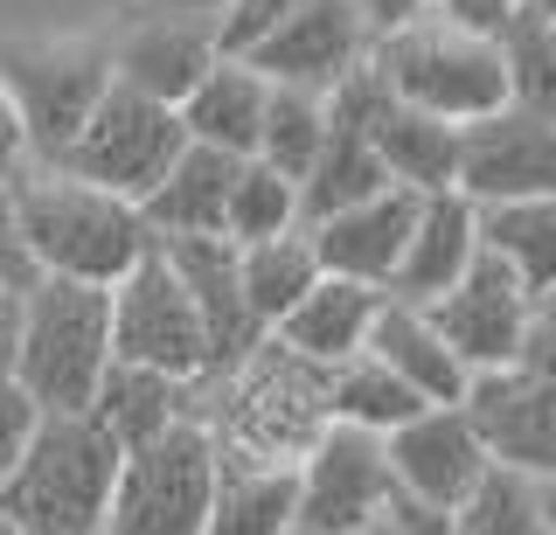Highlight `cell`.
Listing matches in <instances>:
<instances>
[{"mask_svg":"<svg viewBox=\"0 0 556 535\" xmlns=\"http://www.w3.org/2000/svg\"><path fill=\"white\" fill-rule=\"evenodd\" d=\"M195 418L208 424V445L257 466H300L306 445L327 424V369L292 355L278 334H257L223 375H202Z\"/></svg>","mask_w":556,"mask_h":535,"instance_id":"cell-1","label":"cell"},{"mask_svg":"<svg viewBox=\"0 0 556 535\" xmlns=\"http://www.w3.org/2000/svg\"><path fill=\"white\" fill-rule=\"evenodd\" d=\"M8 209H14V237L28 251V271H49V279L112 285L153 251L139 202L91 188L49 161H28L8 175Z\"/></svg>","mask_w":556,"mask_h":535,"instance_id":"cell-2","label":"cell"},{"mask_svg":"<svg viewBox=\"0 0 556 535\" xmlns=\"http://www.w3.org/2000/svg\"><path fill=\"white\" fill-rule=\"evenodd\" d=\"M118 445L84 410H42L22 459L0 473V514L28 535H98Z\"/></svg>","mask_w":556,"mask_h":535,"instance_id":"cell-3","label":"cell"},{"mask_svg":"<svg viewBox=\"0 0 556 535\" xmlns=\"http://www.w3.org/2000/svg\"><path fill=\"white\" fill-rule=\"evenodd\" d=\"M112 361V285L49 279L22 285V334H14V383L35 410H84Z\"/></svg>","mask_w":556,"mask_h":535,"instance_id":"cell-4","label":"cell"},{"mask_svg":"<svg viewBox=\"0 0 556 535\" xmlns=\"http://www.w3.org/2000/svg\"><path fill=\"white\" fill-rule=\"evenodd\" d=\"M376 77L390 84L396 105H417L445 126H466V118L508 105V71H501V49L480 28H459L445 14H410V22L382 28L369 42Z\"/></svg>","mask_w":556,"mask_h":535,"instance_id":"cell-5","label":"cell"},{"mask_svg":"<svg viewBox=\"0 0 556 535\" xmlns=\"http://www.w3.org/2000/svg\"><path fill=\"white\" fill-rule=\"evenodd\" d=\"M216 494V445L202 418H174L167 431L118 453L98 535H202Z\"/></svg>","mask_w":556,"mask_h":535,"instance_id":"cell-6","label":"cell"},{"mask_svg":"<svg viewBox=\"0 0 556 535\" xmlns=\"http://www.w3.org/2000/svg\"><path fill=\"white\" fill-rule=\"evenodd\" d=\"M104 84H112L104 42H0V91L14 105L28 161H63V147L77 140Z\"/></svg>","mask_w":556,"mask_h":535,"instance_id":"cell-7","label":"cell"},{"mask_svg":"<svg viewBox=\"0 0 556 535\" xmlns=\"http://www.w3.org/2000/svg\"><path fill=\"white\" fill-rule=\"evenodd\" d=\"M181 147H188V126H181L174 105H161V98H147V91H126V84H104L91 118L77 126V140H70L63 161H49V167L139 202L167 175V161Z\"/></svg>","mask_w":556,"mask_h":535,"instance_id":"cell-8","label":"cell"},{"mask_svg":"<svg viewBox=\"0 0 556 535\" xmlns=\"http://www.w3.org/2000/svg\"><path fill=\"white\" fill-rule=\"evenodd\" d=\"M390 494H396V480H390V459H382L376 431L327 424L306 445V459L292 466V528H306V535L376 528Z\"/></svg>","mask_w":556,"mask_h":535,"instance_id":"cell-9","label":"cell"},{"mask_svg":"<svg viewBox=\"0 0 556 535\" xmlns=\"http://www.w3.org/2000/svg\"><path fill=\"white\" fill-rule=\"evenodd\" d=\"M112 361H139V369L167 375H208V341L195 320V300L174 279V265L153 244L126 279H112Z\"/></svg>","mask_w":556,"mask_h":535,"instance_id":"cell-10","label":"cell"},{"mask_svg":"<svg viewBox=\"0 0 556 535\" xmlns=\"http://www.w3.org/2000/svg\"><path fill=\"white\" fill-rule=\"evenodd\" d=\"M452 188L466 202H515V195H556V112L543 105H494L459 126Z\"/></svg>","mask_w":556,"mask_h":535,"instance_id":"cell-11","label":"cell"},{"mask_svg":"<svg viewBox=\"0 0 556 535\" xmlns=\"http://www.w3.org/2000/svg\"><path fill=\"white\" fill-rule=\"evenodd\" d=\"M535 300H549V292H529L494 251H473V265H466L439 300H425V320L439 327L452 361L473 375V369L515 361V341H521V327H529Z\"/></svg>","mask_w":556,"mask_h":535,"instance_id":"cell-12","label":"cell"},{"mask_svg":"<svg viewBox=\"0 0 556 535\" xmlns=\"http://www.w3.org/2000/svg\"><path fill=\"white\" fill-rule=\"evenodd\" d=\"M459 418L473 424L480 453L515 473H543L556 480V375L535 369H473L459 390Z\"/></svg>","mask_w":556,"mask_h":535,"instance_id":"cell-13","label":"cell"},{"mask_svg":"<svg viewBox=\"0 0 556 535\" xmlns=\"http://www.w3.org/2000/svg\"><path fill=\"white\" fill-rule=\"evenodd\" d=\"M216 8H167V14H132L112 42H104V63H112V84L126 91H147L161 105H181L195 91V77L216 63Z\"/></svg>","mask_w":556,"mask_h":535,"instance_id":"cell-14","label":"cell"},{"mask_svg":"<svg viewBox=\"0 0 556 535\" xmlns=\"http://www.w3.org/2000/svg\"><path fill=\"white\" fill-rule=\"evenodd\" d=\"M369 42H376L369 22H362L348 0H306V8H292L257 49H243V63H251L265 84L334 91V84L355 71L362 56H369Z\"/></svg>","mask_w":556,"mask_h":535,"instance_id":"cell-15","label":"cell"},{"mask_svg":"<svg viewBox=\"0 0 556 535\" xmlns=\"http://www.w3.org/2000/svg\"><path fill=\"white\" fill-rule=\"evenodd\" d=\"M382 459H390L396 494L431 500V508H459V500L473 494V480L494 466V459L480 453L473 424L459 418V404H425V410H410L396 431H382Z\"/></svg>","mask_w":556,"mask_h":535,"instance_id":"cell-16","label":"cell"},{"mask_svg":"<svg viewBox=\"0 0 556 535\" xmlns=\"http://www.w3.org/2000/svg\"><path fill=\"white\" fill-rule=\"evenodd\" d=\"M410 222H417V195L390 181V188H376V195L348 202V209L320 216V222H300V230H306L313 257H320V271H334V279H362V285H390Z\"/></svg>","mask_w":556,"mask_h":535,"instance_id":"cell-17","label":"cell"},{"mask_svg":"<svg viewBox=\"0 0 556 535\" xmlns=\"http://www.w3.org/2000/svg\"><path fill=\"white\" fill-rule=\"evenodd\" d=\"M161 257L174 265V279L188 285V300H195V320H202V341H208V375H223L265 334L251 320V306H243L237 244L230 237H161Z\"/></svg>","mask_w":556,"mask_h":535,"instance_id":"cell-18","label":"cell"},{"mask_svg":"<svg viewBox=\"0 0 556 535\" xmlns=\"http://www.w3.org/2000/svg\"><path fill=\"white\" fill-rule=\"evenodd\" d=\"M473 251H480V230H473V202H466L459 188L417 195V222H410L404 257H396V271H390L382 292L404 300V306H425V300H439V292L473 265Z\"/></svg>","mask_w":556,"mask_h":535,"instance_id":"cell-19","label":"cell"},{"mask_svg":"<svg viewBox=\"0 0 556 535\" xmlns=\"http://www.w3.org/2000/svg\"><path fill=\"white\" fill-rule=\"evenodd\" d=\"M195 404H202V375L188 383V375L139 369V361H104V375H98L91 404H84V418H91L104 438L126 453V445L167 431L174 418H195Z\"/></svg>","mask_w":556,"mask_h":535,"instance_id":"cell-20","label":"cell"},{"mask_svg":"<svg viewBox=\"0 0 556 535\" xmlns=\"http://www.w3.org/2000/svg\"><path fill=\"white\" fill-rule=\"evenodd\" d=\"M230 175H237V153H216L202 140H188L167 161V175L139 195V222L161 237H223V202H230Z\"/></svg>","mask_w":556,"mask_h":535,"instance_id":"cell-21","label":"cell"},{"mask_svg":"<svg viewBox=\"0 0 556 535\" xmlns=\"http://www.w3.org/2000/svg\"><path fill=\"white\" fill-rule=\"evenodd\" d=\"M376 306H382V285H362V279H334V271H320V279H313L300 300H292L286 314L271 320V334L286 341L292 355H306V361H320V369H334L341 355L362 348V334H369Z\"/></svg>","mask_w":556,"mask_h":535,"instance_id":"cell-22","label":"cell"},{"mask_svg":"<svg viewBox=\"0 0 556 535\" xmlns=\"http://www.w3.org/2000/svg\"><path fill=\"white\" fill-rule=\"evenodd\" d=\"M265 98H271V84L257 77L243 56H216L174 112H181L188 140L251 161V153H257V126H265Z\"/></svg>","mask_w":556,"mask_h":535,"instance_id":"cell-23","label":"cell"},{"mask_svg":"<svg viewBox=\"0 0 556 535\" xmlns=\"http://www.w3.org/2000/svg\"><path fill=\"white\" fill-rule=\"evenodd\" d=\"M362 348H369L390 375H404L425 404H459L466 369L452 361V348L439 341V327L425 320V306H404V300H390V292H382V306H376L369 334H362Z\"/></svg>","mask_w":556,"mask_h":535,"instance_id":"cell-24","label":"cell"},{"mask_svg":"<svg viewBox=\"0 0 556 535\" xmlns=\"http://www.w3.org/2000/svg\"><path fill=\"white\" fill-rule=\"evenodd\" d=\"M369 140H376L382 175H390L396 188H410V195H439V188H452L459 126H445V118H431V112H417V105H396V98H382Z\"/></svg>","mask_w":556,"mask_h":535,"instance_id":"cell-25","label":"cell"},{"mask_svg":"<svg viewBox=\"0 0 556 535\" xmlns=\"http://www.w3.org/2000/svg\"><path fill=\"white\" fill-rule=\"evenodd\" d=\"M286 528H292V466L216 453V494H208L202 535H286Z\"/></svg>","mask_w":556,"mask_h":535,"instance_id":"cell-26","label":"cell"},{"mask_svg":"<svg viewBox=\"0 0 556 535\" xmlns=\"http://www.w3.org/2000/svg\"><path fill=\"white\" fill-rule=\"evenodd\" d=\"M480 251H494L529 292L556 285V195H515V202H473Z\"/></svg>","mask_w":556,"mask_h":535,"instance_id":"cell-27","label":"cell"},{"mask_svg":"<svg viewBox=\"0 0 556 535\" xmlns=\"http://www.w3.org/2000/svg\"><path fill=\"white\" fill-rule=\"evenodd\" d=\"M452 535H556V480L486 466L473 494L452 508Z\"/></svg>","mask_w":556,"mask_h":535,"instance_id":"cell-28","label":"cell"},{"mask_svg":"<svg viewBox=\"0 0 556 535\" xmlns=\"http://www.w3.org/2000/svg\"><path fill=\"white\" fill-rule=\"evenodd\" d=\"M237 279H243V306H251V320L271 334V320L286 314L313 279H320V257H313L306 230H278V237H257V244H237Z\"/></svg>","mask_w":556,"mask_h":535,"instance_id":"cell-29","label":"cell"},{"mask_svg":"<svg viewBox=\"0 0 556 535\" xmlns=\"http://www.w3.org/2000/svg\"><path fill=\"white\" fill-rule=\"evenodd\" d=\"M410 410H425V396H417L404 375H390L369 348L341 355L334 369H327V418L334 424H362V431H396L410 418Z\"/></svg>","mask_w":556,"mask_h":535,"instance_id":"cell-30","label":"cell"},{"mask_svg":"<svg viewBox=\"0 0 556 535\" xmlns=\"http://www.w3.org/2000/svg\"><path fill=\"white\" fill-rule=\"evenodd\" d=\"M501 71H508V98L515 105H543L556 112V14L515 0V14L494 28Z\"/></svg>","mask_w":556,"mask_h":535,"instance_id":"cell-31","label":"cell"},{"mask_svg":"<svg viewBox=\"0 0 556 535\" xmlns=\"http://www.w3.org/2000/svg\"><path fill=\"white\" fill-rule=\"evenodd\" d=\"M300 230V181L278 175L271 161H237L230 175V202H223V237L230 244H257V237Z\"/></svg>","mask_w":556,"mask_h":535,"instance_id":"cell-32","label":"cell"},{"mask_svg":"<svg viewBox=\"0 0 556 535\" xmlns=\"http://www.w3.org/2000/svg\"><path fill=\"white\" fill-rule=\"evenodd\" d=\"M313 147H320V91H292V84H271L265 98V126H257V161H271L278 175L300 181Z\"/></svg>","mask_w":556,"mask_h":535,"instance_id":"cell-33","label":"cell"},{"mask_svg":"<svg viewBox=\"0 0 556 535\" xmlns=\"http://www.w3.org/2000/svg\"><path fill=\"white\" fill-rule=\"evenodd\" d=\"M292 8H306V0H216V49H223V56L257 49Z\"/></svg>","mask_w":556,"mask_h":535,"instance_id":"cell-34","label":"cell"},{"mask_svg":"<svg viewBox=\"0 0 556 535\" xmlns=\"http://www.w3.org/2000/svg\"><path fill=\"white\" fill-rule=\"evenodd\" d=\"M35 418H42V410L28 404V390L14 383V375H0V473H8V466L22 459V445H28Z\"/></svg>","mask_w":556,"mask_h":535,"instance_id":"cell-35","label":"cell"},{"mask_svg":"<svg viewBox=\"0 0 556 535\" xmlns=\"http://www.w3.org/2000/svg\"><path fill=\"white\" fill-rule=\"evenodd\" d=\"M382 528H390V535H452V508H431V500L390 494V508H382Z\"/></svg>","mask_w":556,"mask_h":535,"instance_id":"cell-36","label":"cell"},{"mask_svg":"<svg viewBox=\"0 0 556 535\" xmlns=\"http://www.w3.org/2000/svg\"><path fill=\"white\" fill-rule=\"evenodd\" d=\"M431 14H445V22H459V28H480V36H494V28L515 14V0H431Z\"/></svg>","mask_w":556,"mask_h":535,"instance_id":"cell-37","label":"cell"},{"mask_svg":"<svg viewBox=\"0 0 556 535\" xmlns=\"http://www.w3.org/2000/svg\"><path fill=\"white\" fill-rule=\"evenodd\" d=\"M28 251L22 237H14V209H8V181H0V285H28Z\"/></svg>","mask_w":556,"mask_h":535,"instance_id":"cell-38","label":"cell"},{"mask_svg":"<svg viewBox=\"0 0 556 535\" xmlns=\"http://www.w3.org/2000/svg\"><path fill=\"white\" fill-rule=\"evenodd\" d=\"M348 8L369 22V36H382V28H396V22H410V14H425L431 0H348Z\"/></svg>","mask_w":556,"mask_h":535,"instance_id":"cell-39","label":"cell"},{"mask_svg":"<svg viewBox=\"0 0 556 535\" xmlns=\"http://www.w3.org/2000/svg\"><path fill=\"white\" fill-rule=\"evenodd\" d=\"M14 334H22V285H0V375L14 369Z\"/></svg>","mask_w":556,"mask_h":535,"instance_id":"cell-40","label":"cell"},{"mask_svg":"<svg viewBox=\"0 0 556 535\" xmlns=\"http://www.w3.org/2000/svg\"><path fill=\"white\" fill-rule=\"evenodd\" d=\"M14 167H28V147H22V126H14V105H8V91H0V181H8Z\"/></svg>","mask_w":556,"mask_h":535,"instance_id":"cell-41","label":"cell"},{"mask_svg":"<svg viewBox=\"0 0 556 535\" xmlns=\"http://www.w3.org/2000/svg\"><path fill=\"white\" fill-rule=\"evenodd\" d=\"M286 535H306V528H286ZM348 535H390V528H382V522H376V528H348Z\"/></svg>","mask_w":556,"mask_h":535,"instance_id":"cell-42","label":"cell"},{"mask_svg":"<svg viewBox=\"0 0 556 535\" xmlns=\"http://www.w3.org/2000/svg\"><path fill=\"white\" fill-rule=\"evenodd\" d=\"M0 535H28V528H22V522H8V514H0Z\"/></svg>","mask_w":556,"mask_h":535,"instance_id":"cell-43","label":"cell"}]
</instances>
